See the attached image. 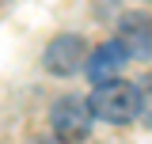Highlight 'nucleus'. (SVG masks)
I'll return each instance as SVG.
<instances>
[{"label":"nucleus","instance_id":"1","mask_svg":"<svg viewBox=\"0 0 152 144\" xmlns=\"http://www.w3.org/2000/svg\"><path fill=\"white\" fill-rule=\"evenodd\" d=\"M91 118H103L110 125H126L137 118V87L126 80H103L88 99Z\"/></svg>","mask_w":152,"mask_h":144},{"label":"nucleus","instance_id":"4","mask_svg":"<svg viewBox=\"0 0 152 144\" xmlns=\"http://www.w3.org/2000/svg\"><path fill=\"white\" fill-rule=\"evenodd\" d=\"M42 65L57 76H69L84 65V38L80 34H57L50 46H46V57H42Z\"/></svg>","mask_w":152,"mask_h":144},{"label":"nucleus","instance_id":"6","mask_svg":"<svg viewBox=\"0 0 152 144\" xmlns=\"http://www.w3.org/2000/svg\"><path fill=\"white\" fill-rule=\"evenodd\" d=\"M137 118L145 125H152V76H145L137 84Z\"/></svg>","mask_w":152,"mask_h":144},{"label":"nucleus","instance_id":"5","mask_svg":"<svg viewBox=\"0 0 152 144\" xmlns=\"http://www.w3.org/2000/svg\"><path fill=\"white\" fill-rule=\"evenodd\" d=\"M126 61H129V57H126V49H122L118 42H107V46H99V49L91 53L88 72H91V80H99V84H103V80H110V76L122 68Z\"/></svg>","mask_w":152,"mask_h":144},{"label":"nucleus","instance_id":"2","mask_svg":"<svg viewBox=\"0 0 152 144\" xmlns=\"http://www.w3.org/2000/svg\"><path fill=\"white\" fill-rule=\"evenodd\" d=\"M50 125L65 144H80L88 133H91V110H88V99L80 95H61L53 103V114H50Z\"/></svg>","mask_w":152,"mask_h":144},{"label":"nucleus","instance_id":"3","mask_svg":"<svg viewBox=\"0 0 152 144\" xmlns=\"http://www.w3.org/2000/svg\"><path fill=\"white\" fill-rule=\"evenodd\" d=\"M129 61H152V15L145 12H129L118 23V38H114Z\"/></svg>","mask_w":152,"mask_h":144}]
</instances>
